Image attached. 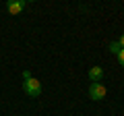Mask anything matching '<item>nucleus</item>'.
Wrapping results in <instances>:
<instances>
[{"instance_id": "f257e3e1", "label": "nucleus", "mask_w": 124, "mask_h": 116, "mask_svg": "<svg viewBox=\"0 0 124 116\" xmlns=\"http://www.w3.org/2000/svg\"><path fill=\"white\" fill-rule=\"evenodd\" d=\"M23 91H25L29 98H37V95L41 93V83L37 79H27V81H23Z\"/></svg>"}, {"instance_id": "f03ea898", "label": "nucleus", "mask_w": 124, "mask_h": 116, "mask_svg": "<svg viewBox=\"0 0 124 116\" xmlns=\"http://www.w3.org/2000/svg\"><path fill=\"white\" fill-rule=\"evenodd\" d=\"M106 95H108V89H106V85H103V83H91V85H89V98H91V99L97 102V99H103Z\"/></svg>"}, {"instance_id": "7ed1b4c3", "label": "nucleus", "mask_w": 124, "mask_h": 116, "mask_svg": "<svg viewBox=\"0 0 124 116\" xmlns=\"http://www.w3.org/2000/svg\"><path fill=\"white\" fill-rule=\"evenodd\" d=\"M25 6H27L25 0H8V2H6V10H8L10 15L23 13V8H25Z\"/></svg>"}, {"instance_id": "20e7f679", "label": "nucleus", "mask_w": 124, "mask_h": 116, "mask_svg": "<svg viewBox=\"0 0 124 116\" xmlns=\"http://www.w3.org/2000/svg\"><path fill=\"white\" fill-rule=\"evenodd\" d=\"M103 79V68L101 66H91L89 68V81L91 83H101Z\"/></svg>"}, {"instance_id": "39448f33", "label": "nucleus", "mask_w": 124, "mask_h": 116, "mask_svg": "<svg viewBox=\"0 0 124 116\" xmlns=\"http://www.w3.org/2000/svg\"><path fill=\"white\" fill-rule=\"evenodd\" d=\"M108 50H110L112 54H116V56H118V52H120L122 48H120V44H118V41H112V44L108 46Z\"/></svg>"}, {"instance_id": "423d86ee", "label": "nucleus", "mask_w": 124, "mask_h": 116, "mask_svg": "<svg viewBox=\"0 0 124 116\" xmlns=\"http://www.w3.org/2000/svg\"><path fill=\"white\" fill-rule=\"evenodd\" d=\"M116 58H118L120 66H124V50H120V52H118V56H116Z\"/></svg>"}, {"instance_id": "0eeeda50", "label": "nucleus", "mask_w": 124, "mask_h": 116, "mask_svg": "<svg viewBox=\"0 0 124 116\" xmlns=\"http://www.w3.org/2000/svg\"><path fill=\"white\" fill-rule=\"evenodd\" d=\"M116 41H118V44H120V48L124 50V33H122V35H120V37H118V40H116Z\"/></svg>"}, {"instance_id": "6e6552de", "label": "nucleus", "mask_w": 124, "mask_h": 116, "mask_svg": "<svg viewBox=\"0 0 124 116\" xmlns=\"http://www.w3.org/2000/svg\"><path fill=\"white\" fill-rule=\"evenodd\" d=\"M27 79H31V73L29 71H23V81H27Z\"/></svg>"}]
</instances>
